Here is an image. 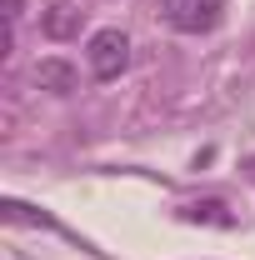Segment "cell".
I'll use <instances>...</instances> for the list:
<instances>
[{"label": "cell", "instance_id": "cell-2", "mask_svg": "<svg viewBox=\"0 0 255 260\" xmlns=\"http://www.w3.org/2000/svg\"><path fill=\"white\" fill-rule=\"evenodd\" d=\"M85 55H90V75L95 80H115L130 65V35L125 30H95Z\"/></svg>", "mask_w": 255, "mask_h": 260}, {"label": "cell", "instance_id": "cell-3", "mask_svg": "<svg viewBox=\"0 0 255 260\" xmlns=\"http://www.w3.org/2000/svg\"><path fill=\"white\" fill-rule=\"evenodd\" d=\"M80 20H85V10H75L70 0H55L45 10V35L50 40H70V35H80Z\"/></svg>", "mask_w": 255, "mask_h": 260}, {"label": "cell", "instance_id": "cell-5", "mask_svg": "<svg viewBox=\"0 0 255 260\" xmlns=\"http://www.w3.org/2000/svg\"><path fill=\"white\" fill-rule=\"evenodd\" d=\"M185 220H215V225H230L220 200H200V205H185Z\"/></svg>", "mask_w": 255, "mask_h": 260}, {"label": "cell", "instance_id": "cell-1", "mask_svg": "<svg viewBox=\"0 0 255 260\" xmlns=\"http://www.w3.org/2000/svg\"><path fill=\"white\" fill-rule=\"evenodd\" d=\"M160 15H165V25L180 35H205L220 25L225 15V0H160Z\"/></svg>", "mask_w": 255, "mask_h": 260}, {"label": "cell", "instance_id": "cell-4", "mask_svg": "<svg viewBox=\"0 0 255 260\" xmlns=\"http://www.w3.org/2000/svg\"><path fill=\"white\" fill-rule=\"evenodd\" d=\"M35 80H40V90H55V95H70L75 90V70L65 60H40L35 65Z\"/></svg>", "mask_w": 255, "mask_h": 260}, {"label": "cell", "instance_id": "cell-6", "mask_svg": "<svg viewBox=\"0 0 255 260\" xmlns=\"http://www.w3.org/2000/svg\"><path fill=\"white\" fill-rule=\"evenodd\" d=\"M20 5H25V0H5V25H10V30H15V20H20Z\"/></svg>", "mask_w": 255, "mask_h": 260}]
</instances>
